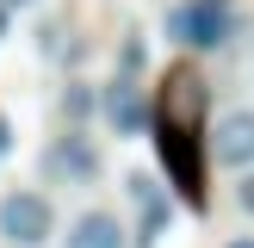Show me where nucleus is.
<instances>
[{"label": "nucleus", "mask_w": 254, "mask_h": 248, "mask_svg": "<svg viewBox=\"0 0 254 248\" xmlns=\"http://www.w3.org/2000/svg\"><path fill=\"white\" fill-rule=\"evenodd\" d=\"M124 198L136 205V248H155L161 236L174 230V198H168V186H155V174H124Z\"/></svg>", "instance_id": "423d86ee"}, {"label": "nucleus", "mask_w": 254, "mask_h": 248, "mask_svg": "<svg viewBox=\"0 0 254 248\" xmlns=\"http://www.w3.org/2000/svg\"><path fill=\"white\" fill-rule=\"evenodd\" d=\"M62 248H130V223H124L118 211H106V205H87V211L68 217Z\"/></svg>", "instance_id": "6e6552de"}, {"label": "nucleus", "mask_w": 254, "mask_h": 248, "mask_svg": "<svg viewBox=\"0 0 254 248\" xmlns=\"http://www.w3.org/2000/svg\"><path fill=\"white\" fill-rule=\"evenodd\" d=\"M12 143H19V130H12V118H6V112H0V161L12 155Z\"/></svg>", "instance_id": "4468645a"}, {"label": "nucleus", "mask_w": 254, "mask_h": 248, "mask_svg": "<svg viewBox=\"0 0 254 248\" xmlns=\"http://www.w3.org/2000/svg\"><path fill=\"white\" fill-rule=\"evenodd\" d=\"M99 174H106V155L87 130H62L44 149V186H99Z\"/></svg>", "instance_id": "20e7f679"}, {"label": "nucleus", "mask_w": 254, "mask_h": 248, "mask_svg": "<svg viewBox=\"0 0 254 248\" xmlns=\"http://www.w3.org/2000/svg\"><path fill=\"white\" fill-rule=\"evenodd\" d=\"M205 155L230 174H248L254 168V106H230L205 124Z\"/></svg>", "instance_id": "39448f33"}, {"label": "nucleus", "mask_w": 254, "mask_h": 248, "mask_svg": "<svg viewBox=\"0 0 254 248\" xmlns=\"http://www.w3.org/2000/svg\"><path fill=\"white\" fill-rule=\"evenodd\" d=\"M236 211H242V217H254V168L236 174Z\"/></svg>", "instance_id": "f8f14e48"}, {"label": "nucleus", "mask_w": 254, "mask_h": 248, "mask_svg": "<svg viewBox=\"0 0 254 248\" xmlns=\"http://www.w3.org/2000/svg\"><path fill=\"white\" fill-rule=\"evenodd\" d=\"M56 236V198L37 186H6L0 192V242L6 248H44Z\"/></svg>", "instance_id": "7ed1b4c3"}, {"label": "nucleus", "mask_w": 254, "mask_h": 248, "mask_svg": "<svg viewBox=\"0 0 254 248\" xmlns=\"http://www.w3.org/2000/svg\"><path fill=\"white\" fill-rule=\"evenodd\" d=\"M56 112L68 118V130H81L87 118H99V87H93V81H68L62 99H56Z\"/></svg>", "instance_id": "9d476101"}, {"label": "nucleus", "mask_w": 254, "mask_h": 248, "mask_svg": "<svg viewBox=\"0 0 254 248\" xmlns=\"http://www.w3.org/2000/svg\"><path fill=\"white\" fill-rule=\"evenodd\" d=\"M143 62H149L143 31H124V44H118V74H124V81H136V74H143Z\"/></svg>", "instance_id": "9b49d317"}, {"label": "nucleus", "mask_w": 254, "mask_h": 248, "mask_svg": "<svg viewBox=\"0 0 254 248\" xmlns=\"http://www.w3.org/2000/svg\"><path fill=\"white\" fill-rule=\"evenodd\" d=\"M0 6H6V12H12V6H19V12H31V6H44V0H0Z\"/></svg>", "instance_id": "2eb2a0df"}, {"label": "nucleus", "mask_w": 254, "mask_h": 248, "mask_svg": "<svg viewBox=\"0 0 254 248\" xmlns=\"http://www.w3.org/2000/svg\"><path fill=\"white\" fill-rule=\"evenodd\" d=\"M223 248H254V236H236V242H223Z\"/></svg>", "instance_id": "dca6fc26"}, {"label": "nucleus", "mask_w": 254, "mask_h": 248, "mask_svg": "<svg viewBox=\"0 0 254 248\" xmlns=\"http://www.w3.org/2000/svg\"><path fill=\"white\" fill-rule=\"evenodd\" d=\"M37 56H62V25H37Z\"/></svg>", "instance_id": "ddd939ff"}, {"label": "nucleus", "mask_w": 254, "mask_h": 248, "mask_svg": "<svg viewBox=\"0 0 254 248\" xmlns=\"http://www.w3.org/2000/svg\"><path fill=\"white\" fill-rule=\"evenodd\" d=\"M0 37H6V6H0Z\"/></svg>", "instance_id": "f3484780"}, {"label": "nucleus", "mask_w": 254, "mask_h": 248, "mask_svg": "<svg viewBox=\"0 0 254 248\" xmlns=\"http://www.w3.org/2000/svg\"><path fill=\"white\" fill-rule=\"evenodd\" d=\"M198 112H205V81H198L192 68H174L155 118H168V124H192V130H198Z\"/></svg>", "instance_id": "1a4fd4ad"}, {"label": "nucleus", "mask_w": 254, "mask_h": 248, "mask_svg": "<svg viewBox=\"0 0 254 248\" xmlns=\"http://www.w3.org/2000/svg\"><path fill=\"white\" fill-rule=\"evenodd\" d=\"M161 31L192 56H211V50H223L236 37V12H230V0H174Z\"/></svg>", "instance_id": "f03ea898"}, {"label": "nucleus", "mask_w": 254, "mask_h": 248, "mask_svg": "<svg viewBox=\"0 0 254 248\" xmlns=\"http://www.w3.org/2000/svg\"><path fill=\"white\" fill-rule=\"evenodd\" d=\"M99 118H106L112 136H143V130H155V106H149V93L136 81H124V74H112V81L99 87Z\"/></svg>", "instance_id": "0eeeda50"}, {"label": "nucleus", "mask_w": 254, "mask_h": 248, "mask_svg": "<svg viewBox=\"0 0 254 248\" xmlns=\"http://www.w3.org/2000/svg\"><path fill=\"white\" fill-rule=\"evenodd\" d=\"M155 155H161V174H168V192H180L186 205H205V161H211L205 130L155 118Z\"/></svg>", "instance_id": "f257e3e1"}]
</instances>
